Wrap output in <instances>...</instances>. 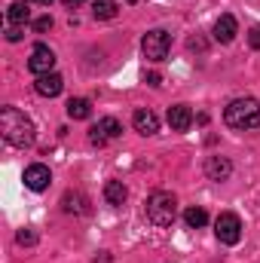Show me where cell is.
I'll list each match as a JSON object with an SVG mask.
<instances>
[{
  "label": "cell",
  "instance_id": "6da1fadb",
  "mask_svg": "<svg viewBox=\"0 0 260 263\" xmlns=\"http://www.w3.org/2000/svg\"><path fill=\"white\" fill-rule=\"evenodd\" d=\"M0 135L6 144L12 147H31L37 132H34V123L18 110V107H3L0 110Z\"/></svg>",
  "mask_w": 260,
  "mask_h": 263
},
{
  "label": "cell",
  "instance_id": "7a4b0ae2",
  "mask_svg": "<svg viewBox=\"0 0 260 263\" xmlns=\"http://www.w3.org/2000/svg\"><path fill=\"white\" fill-rule=\"evenodd\" d=\"M224 123L236 132H251L260 126V101L257 98H236L224 107Z\"/></svg>",
  "mask_w": 260,
  "mask_h": 263
},
{
  "label": "cell",
  "instance_id": "3957f363",
  "mask_svg": "<svg viewBox=\"0 0 260 263\" xmlns=\"http://www.w3.org/2000/svg\"><path fill=\"white\" fill-rule=\"evenodd\" d=\"M147 217L156 227H172L175 217H178V199L172 196V193H165V190L153 193V196L147 199Z\"/></svg>",
  "mask_w": 260,
  "mask_h": 263
},
{
  "label": "cell",
  "instance_id": "277c9868",
  "mask_svg": "<svg viewBox=\"0 0 260 263\" xmlns=\"http://www.w3.org/2000/svg\"><path fill=\"white\" fill-rule=\"evenodd\" d=\"M169 46H172V37L165 34V31H147L144 34V40H141V49H144V59H150V62H162L165 55H169Z\"/></svg>",
  "mask_w": 260,
  "mask_h": 263
},
{
  "label": "cell",
  "instance_id": "5b68a950",
  "mask_svg": "<svg viewBox=\"0 0 260 263\" xmlns=\"http://www.w3.org/2000/svg\"><path fill=\"white\" fill-rule=\"evenodd\" d=\"M214 236H217L224 245H236V242L242 239V220H239V214L224 211V214L214 220Z\"/></svg>",
  "mask_w": 260,
  "mask_h": 263
},
{
  "label": "cell",
  "instance_id": "8992f818",
  "mask_svg": "<svg viewBox=\"0 0 260 263\" xmlns=\"http://www.w3.org/2000/svg\"><path fill=\"white\" fill-rule=\"evenodd\" d=\"M52 67H55V52L49 46H43V43L34 46V52L28 59V70L37 73V77H43V73H52Z\"/></svg>",
  "mask_w": 260,
  "mask_h": 263
},
{
  "label": "cell",
  "instance_id": "52a82bcc",
  "mask_svg": "<svg viewBox=\"0 0 260 263\" xmlns=\"http://www.w3.org/2000/svg\"><path fill=\"white\" fill-rule=\"evenodd\" d=\"M49 181H52V172H49L46 165L34 162V165H28V168H25V187H28V190L40 193V190H46V187H49Z\"/></svg>",
  "mask_w": 260,
  "mask_h": 263
},
{
  "label": "cell",
  "instance_id": "ba28073f",
  "mask_svg": "<svg viewBox=\"0 0 260 263\" xmlns=\"http://www.w3.org/2000/svg\"><path fill=\"white\" fill-rule=\"evenodd\" d=\"M34 89H37L43 98H55V95H62V89H65V80H62V77L52 70V73H43V77H37Z\"/></svg>",
  "mask_w": 260,
  "mask_h": 263
},
{
  "label": "cell",
  "instance_id": "9c48e42d",
  "mask_svg": "<svg viewBox=\"0 0 260 263\" xmlns=\"http://www.w3.org/2000/svg\"><path fill=\"white\" fill-rule=\"evenodd\" d=\"M205 175H208L211 181H227V178L233 175V162H230L227 156H208V159H205Z\"/></svg>",
  "mask_w": 260,
  "mask_h": 263
},
{
  "label": "cell",
  "instance_id": "30bf717a",
  "mask_svg": "<svg viewBox=\"0 0 260 263\" xmlns=\"http://www.w3.org/2000/svg\"><path fill=\"white\" fill-rule=\"evenodd\" d=\"M132 126H135V132H141V135H156V132H159V117H156L153 110L141 107V110H135Z\"/></svg>",
  "mask_w": 260,
  "mask_h": 263
},
{
  "label": "cell",
  "instance_id": "8fae6325",
  "mask_svg": "<svg viewBox=\"0 0 260 263\" xmlns=\"http://www.w3.org/2000/svg\"><path fill=\"white\" fill-rule=\"evenodd\" d=\"M236 34H239V25H236V18H233L230 12L214 22V40H217V43H233Z\"/></svg>",
  "mask_w": 260,
  "mask_h": 263
},
{
  "label": "cell",
  "instance_id": "7c38bea8",
  "mask_svg": "<svg viewBox=\"0 0 260 263\" xmlns=\"http://www.w3.org/2000/svg\"><path fill=\"white\" fill-rule=\"evenodd\" d=\"M190 123H193V114H190L187 104H175V107H169V126H172L175 132H187L190 129Z\"/></svg>",
  "mask_w": 260,
  "mask_h": 263
},
{
  "label": "cell",
  "instance_id": "4fadbf2b",
  "mask_svg": "<svg viewBox=\"0 0 260 263\" xmlns=\"http://www.w3.org/2000/svg\"><path fill=\"white\" fill-rule=\"evenodd\" d=\"M62 208H65L67 214H86L89 211V199L83 196V193H70L67 190L65 196H62Z\"/></svg>",
  "mask_w": 260,
  "mask_h": 263
},
{
  "label": "cell",
  "instance_id": "5bb4252c",
  "mask_svg": "<svg viewBox=\"0 0 260 263\" xmlns=\"http://www.w3.org/2000/svg\"><path fill=\"white\" fill-rule=\"evenodd\" d=\"M92 132H98L104 141H110V138H120L123 135V126H120V120L104 117V120H98V126H92Z\"/></svg>",
  "mask_w": 260,
  "mask_h": 263
},
{
  "label": "cell",
  "instance_id": "9a60e30c",
  "mask_svg": "<svg viewBox=\"0 0 260 263\" xmlns=\"http://www.w3.org/2000/svg\"><path fill=\"white\" fill-rule=\"evenodd\" d=\"M126 196H129V190H126L123 181H107V184H104V199H107L110 205H123Z\"/></svg>",
  "mask_w": 260,
  "mask_h": 263
},
{
  "label": "cell",
  "instance_id": "2e32d148",
  "mask_svg": "<svg viewBox=\"0 0 260 263\" xmlns=\"http://www.w3.org/2000/svg\"><path fill=\"white\" fill-rule=\"evenodd\" d=\"M89 114H92V104L86 98H70L67 101V117L70 120H89Z\"/></svg>",
  "mask_w": 260,
  "mask_h": 263
},
{
  "label": "cell",
  "instance_id": "e0dca14e",
  "mask_svg": "<svg viewBox=\"0 0 260 263\" xmlns=\"http://www.w3.org/2000/svg\"><path fill=\"white\" fill-rule=\"evenodd\" d=\"M6 18H9V25H25V22L31 18V9H28V3L22 0V3H12V6H6Z\"/></svg>",
  "mask_w": 260,
  "mask_h": 263
},
{
  "label": "cell",
  "instance_id": "ac0fdd59",
  "mask_svg": "<svg viewBox=\"0 0 260 263\" xmlns=\"http://www.w3.org/2000/svg\"><path fill=\"white\" fill-rule=\"evenodd\" d=\"M117 9H120V6H117V0H95V3H92V15H95V18H101V22L114 18V15H117Z\"/></svg>",
  "mask_w": 260,
  "mask_h": 263
},
{
  "label": "cell",
  "instance_id": "d6986e66",
  "mask_svg": "<svg viewBox=\"0 0 260 263\" xmlns=\"http://www.w3.org/2000/svg\"><path fill=\"white\" fill-rule=\"evenodd\" d=\"M184 220H187V227L199 230V227L208 223V214H205V208H187V211H184Z\"/></svg>",
  "mask_w": 260,
  "mask_h": 263
},
{
  "label": "cell",
  "instance_id": "ffe728a7",
  "mask_svg": "<svg viewBox=\"0 0 260 263\" xmlns=\"http://www.w3.org/2000/svg\"><path fill=\"white\" fill-rule=\"evenodd\" d=\"M34 31H37V34H46V31H52V15H40V18L34 22Z\"/></svg>",
  "mask_w": 260,
  "mask_h": 263
},
{
  "label": "cell",
  "instance_id": "44dd1931",
  "mask_svg": "<svg viewBox=\"0 0 260 263\" xmlns=\"http://www.w3.org/2000/svg\"><path fill=\"white\" fill-rule=\"evenodd\" d=\"M22 37H25V28H22V25H9V28H6V40H9V43H18Z\"/></svg>",
  "mask_w": 260,
  "mask_h": 263
},
{
  "label": "cell",
  "instance_id": "7402d4cb",
  "mask_svg": "<svg viewBox=\"0 0 260 263\" xmlns=\"http://www.w3.org/2000/svg\"><path fill=\"white\" fill-rule=\"evenodd\" d=\"M15 239H18V245H34V242H37V236H34L31 230H22Z\"/></svg>",
  "mask_w": 260,
  "mask_h": 263
},
{
  "label": "cell",
  "instance_id": "603a6c76",
  "mask_svg": "<svg viewBox=\"0 0 260 263\" xmlns=\"http://www.w3.org/2000/svg\"><path fill=\"white\" fill-rule=\"evenodd\" d=\"M248 43H251V49H260V25H254L248 31Z\"/></svg>",
  "mask_w": 260,
  "mask_h": 263
},
{
  "label": "cell",
  "instance_id": "cb8c5ba5",
  "mask_svg": "<svg viewBox=\"0 0 260 263\" xmlns=\"http://www.w3.org/2000/svg\"><path fill=\"white\" fill-rule=\"evenodd\" d=\"M147 83H150V86L156 89V86H162V77H159L156 70H150V73H147Z\"/></svg>",
  "mask_w": 260,
  "mask_h": 263
},
{
  "label": "cell",
  "instance_id": "d4e9b609",
  "mask_svg": "<svg viewBox=\"0 0 260 263\" xmlns=\"http://www.w3.org/2000/svg\"><path fill=\"white\" fill-rule=\"evenodd\" d=\"M62 3H65L67 9H77V6H80V3H83V0H62Z\"/></svg>",
  "mask_w": 260,
  "mask_h": 263
},
{
  "label": "cell",
  "instance_id": "484cf974",
  "mask_svg": "<svg viewBox=\"0 0 260 263\" xmlns=\"http://www.w3.org/2000/svg\"><path fill=\"white\" fill-rule=\"evenodd\" d=\"M25 3H40V6H49L52 0H25Z\"/></svg>",
  "mask_w": 260,
  "mask_h": 263
}]
</instances>
